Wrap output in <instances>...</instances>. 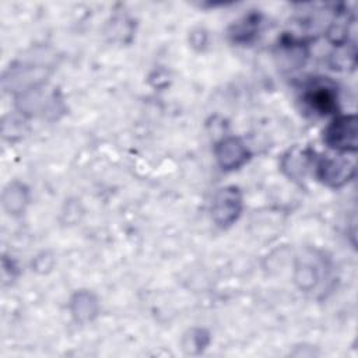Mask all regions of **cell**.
Listing matches in <instances>:
<instances>
[{
  "label": "cell",
  "instance_id": "cell-1",
  "mask_svg": "<svg viewBox=\"0 0 358 358\" xmlns=\"http://www.w3.org/2000/svg\"><path fill=\"white\" fill-rule=\"evenodd\" d=\"M301 102L313 115L324 116L331 113L337 108L336 85L327 78H315L305 85Z\"/></svg>",
  "mask_w": 358,
  "mask_h": 358
},
{
  "label": "cell",
  "instance_id": "cell-2",
  "mask_svg": "<svg viewBox=\"0 0 358 358\" xmlns=\"http://www.w3.org/2000/svg\"><path fill=\"white\" fill-rule=\"evenodd\" d=\"M323 141L338 152H355L358 143L357 117L343 115L333 119L323 131Z\"/></svg>",
  "mask_w": 358,
  "mask_h": 358
},
{
  "label": "cell",
  "instance_id": "cell-3",
  "mask_svg": "<svg viewBox=\"0 0 358 358\" xmlns=\"http://www.w3.org/2000/svg\"><path fill=\"white\" fill-rule=\"evenodd\" d=\"M242 194L238 187H222L215 193L213 199L211 217L218 227L227 228L239 218L242 213Z\"/></svg>",
  "mask_w": 358,
  "mask_h": 358
},
{
  "label": "cell",
  "instance_id": "cell-4",
  "mask_svg": "<svg viewBox=\"0 0 358 358\" xmlns=\"http://www.w3.org/2000/svg\"><path fill=\"white\" fill-rule=\"evenodd\" d=\"M316 178L329 187L345 185L355 173V165L343 157H322L316 162Z\"/></svg>",
  "mask_w": 358,
  "mask_h": 358
},
{
  "label": "cell",
  "instance_id": "cell-5",
  "mask_svg": "<svg viewBox=\"0 0 358 358\" xmlns=\"http://www.w3.org/2000/svg\"><path fill=\"white\" fill-rule=\"evenodd\" d=\"M215 158L221 169L234 171L242 166L248 158L249 151L246 145L238 137H227L215 145Z\"/></svg>",
  "mask_w": 358,
  "mask_h": 358
},
{
  "label": "cell",
  "instance_id": "cell-6",
  "mask_svg": "<svg viewBox=\"0 0 358 358\" xmlns=\"http://www.w3.org/2000/svg\"><path fill=\"white\" fill-rule=\"evenodd\" d=\"M70 310L73 317L77 322L80 323L90 322L98 313V301L91 292L78 291L73 295L70 301Z\"/></svg>",
  "mask_w": 358,
  "mask_h": 358
},
{
  "label": "cell",
  "instance_id": "cell-7",
  "mask_svg": "<svg viewBox=\"0 0 358 358\" xmlns=\"http://www.w3.org/2000/svg\"><path fill=\"white\" fill-rule=\"evenodd\" d=\"M310 164V154L306 150L301 148H292L289 150L281 161L282 171L291 178V179H301L305 178V172L309 168Z\"/></svg>",
  "mask_w": 358,
  "mask_h": 358
},
{
  "label": "cell",
  "instance_id": "cell-8",
  "mask_svg": "<svg viewBox=\"0 0 358 358\" xmlns=\"http://www.w3.org/2000/svg\"><path fill=\"white\" fill-rule=\"evenodd\" d=\"M27 201H28V193H27V189L21 183H11L3 194L4 208L10 214L22 213Z\"/></svg>",
  "mask_w": 358,
  "mask_h": 358
},
{
  "label": "cell",
  "instance_id": "cell-9",
  "mask_svg": "<svg viewBox=\"0 0 358 358\" xmlns=\"http://www.w3.org/2000/svg\"><path fill=\"white\" fill-rule=\"evenodd\" d=\"M259 25H260V17L259 15H256V14L248 15V17L243 18V21H241L239 24H236L234 27V31H232L231 35H232L235 42L248 43L259 32Z\"/></svg>",
  "mask_w": 358,
  "mask_h": 358
},
{
  "label": "cell",
  "instance_id": "cell-10",
  "mask_svg": "<svg viewBox=\"0 0 358 358\" xmlns=\"http://www.w3.org/2000/svg\"><path fill=\"white\" fill-rule=\"evenodd\" d=\"M208 334L201 330V329H196L190 331V336H186L185 338V350L187 354H199L200 351H203L206 348V345L208 344Z\"/></svg>",
  "mask_w": 358,
  "mask_h": 358
},
{
  "label": "cell",
  "instance_id": "cell-11",
  "mask_svg": "<svg viewBox=\"0 0 358 358\" xmlns=\"http://www.w3.org/2000/svg\"><path fill=\"white\" fill-rule=\"evenodd\" d=\"M32 91H34L35 98H36V99H41V88L38 87V88H34ZM50 103H55V101H52V102H46V101H45V102H41V103H39V102H35L32 109H34V110H38V108H39V106H41V108H43V109H46V106H49Z\"/></svg>",
  "mask_w": 358,
  "mask_h": 358
}]
</instances>
